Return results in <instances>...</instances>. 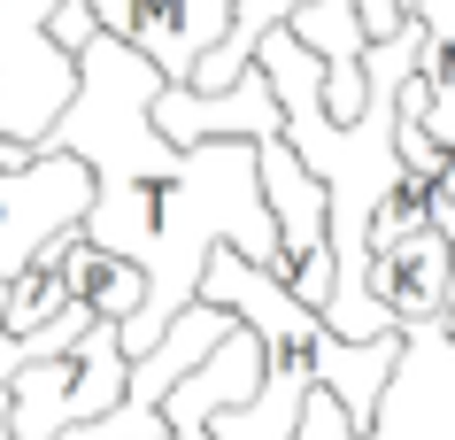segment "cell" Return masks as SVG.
Returning a JSON list of instances; mask_svg holds the SVG:
<instances>
[{
    "mask_svg": "<svg viewBox=\"0 0 455 440\" xmlns=\"http://www.w3.org/2000/svg\"><path fill=\"white\" fill-rule=\"evenodd\" d=\"M155 93H163V70L140 47H124L116 31H93L77 47L70 108L39 140V147H70L93 171V209L77 232L147 270L140 317L116 324L124 356H147L163 340V324L201 293V263L216 247H240L263 270L278 263V224L263 209L255 140L170 147L155 132Z\"/></svg>",
    "mask_w": 455,
    "mask_h": 440,
    "instance_id": "obj_1",
    "label": "cell"
},
{
    "mask_svg": "<svg viewBox=\"0 0 455 440\" xmlns=\"http://www.w3.org/2000/svg\"><path fill=\"white\" fill-rule=\"evenodd\" d=\"M201 301L232 309V317L263 340V379L247 402L209 417V440H293L301 402L332 394L347 417V440H371L386 417V387L402 379V348L409 332H371V340H339L309 301H293L263 263H247L240 247H216L201 263Z\"/></svg>",
    "mask_w": 455,
    "mask_h": 440,
    "instance_id": "obj_2",
    "label": "cell"
},
{
    "mask_svg": "<svg viewBox=\"0 0 455 440\" xmlns=\"http://www.w3.org/2000/svg\"><path fill=\"white\" fill-rule=\"evenodd\" d=\"M124 379H132V356L116 340V317H93L70 348L31 356L8 379V440H54L85 417H108L124 402Z\"/></svg>",
    "mask_w": 455,
    "mask_h": 440,
    "instance_id": "obj_3",
    "label": "cell"
},
{
    "mask_svg": "<svg viewBox=\"0 0 455 440\" xmlns=\"http://www.w3.org/2000/svg\"><path fill=\"white\" fill-rule=\"evenodd\" d=\"M54 0H0V140L39 147L77 93V54L47 39Z\"/></svg>",
    "mask_w": 455,
    "mask_h": 440,
    "instance_id": "obj_4",
    "label": "cell"
},
{
    "mask_svg": "<svg viewBox=\"0 0 455 440\" xmlns=\"http://www.w3.org/2000/svg\"><path fill=\"white\" fill-rule=\"evenodd\" d=\"M93 209V171L77 163L70 147H31V163H0V286L31 270V255L85 224Z\"/></svg>",
    "mask_w": 455,
    "mask_h": 440,
    "instance_id": "obj_5",
    "label": "cell"
},
{
    "mask_svg": "<svg viewBox=\"0 0 455 440\" xmlns=\"http://www.w3.org/2000/svg\"><path fill=\"white\" fill-rule=\"evenodd\" d=\"M93 24L116 31L124 47H140L163 70V85H186L193 62L224 31V0H93Z\"/></svg>",
    "mask_w": 455,
    "mask_h": 440,
    "instance_id": "obj_6",
    "label": "cell"
},
{
    "mask_svg": "<svg viewBox=\"0 0 455 440\" xmlns=\"http://www.w3.org/2000/svg\"><path fill=\"white\" fill-rule=\"evenodd\" d=\"M448 270H455V240L440 232V224H417V232H402V240L371 247L363 286H371V301H379L402 332H432L440 309H448Z\"/></svg>",
    "mask_w": 455,
    "mask_h": 440,
    "instance_id": "obj_7",
    "label": "cell"
},
{
    "mask_svg": "<svg viewBox=\"0 0 455 440\" xmlns=\"http://www.w3.org/2000/svg\"><path fill=\"white\" fill-rule=\"evenodd\" d=\"M255 379H263V340H255L247 324H232V332H224L193 371H178V387L163 394V417H170L163 440H209V417L232 410V402H247Z\"/></svg>",
    "mask_w": 455,
    "mask_h": 440,
    "instance_id": "obj_8",
    "label": "cell"
},
{
    "mask_svg": "<svg viewBox=\"0 0 455 440\" xmlns=\"http://www.w3.org/2000/svg\"><path fill=\"white\" fill-rule=\"evenodd\" d=\"M54 263V278H62V293L70 301H85L93 317H140V301H147V270L132 263V255H116V247H100V240H85V232H54L47 247H39Z\"/></svg>",
    "mask_w": 455,
    "mask_h": 440,
    "instance_id": "obj_9",
    "label": "cell"
},
{
    "mask_svg": "<svg viewBox=\"0 0 455 440\" xmlns=\"http://www.w3.org/2000/svg\"><path fill=\"white\" fill-rule=\"evenodd\" d=\"M293 8H301V0H224V31H216V47L193 62L186 85H193V93H224V85H232V77L255 62V47H263L278 24H286Z\"/></svg>",
    "mask_w": 455,
    "mask_h": 440,
    "instance_id": "obj_10",
    "label": "cell"
},
{
    "mask_svg": "<svg viewBox=\"0 0 455 440\" xmlns=\"http://www.w3.org/2000/svg\"><path fill=\"white\" fill-rule=\"evenodd\" d=\"M93 0H54V16H47V39H54V47H62V54H77V47H85V39H93Z\"/></svg>",
    "mask_w": 455,
    "mask_h": 440,
    "instance_id": "obj_11",
    "label": "cell"
},
{
    "mask_svg": "<svg viewBox=\"0 0 455 440\" xmlns=\"http://www.w3.org/2000/svg\"><path fill=\"white\" fill-rule=\"evenodd\" d=\"M355 16H363V39H386V31H402L409 0H355Z\"/></svg>",
    "mask_w": 455,
    "mask_h": 440,
    "instance_id": "obj_12",
    "label": "cell"
},
{
    "mask_svg": "<svg viewBox=\"0 0 455 440\" xmlns=\"http://www.w3.org/2000/svg\"><path fill=\"white\" fill-rule=\"evenodd\" d=\"M432 332H448V340H455V270H448V309H440V324H432Z\"/></svg>",
    "mask_w": 455,
    "mask_h": 440,
    "instance_id": "obj_13",
    "label": "cell"
}]
</instances>
